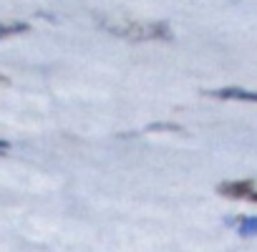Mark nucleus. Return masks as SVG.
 Returning <instances> with one entry per match:
<instances>
[{"label":"nucleus","instance_id":"nucleus-1","mask_svg":"<svg viewBox=\"0 0 257 252\" xmlns=\"http://www.w3.org/2000/svg\"><path fill=\"white\" fill-rule=\"evenodd\" d=\"M121 38L128 41H167L172 38V31L167 23H137V21H121V26H108Z\"/></svg>","mask_w":257,"mask_h":252},{"label":"nucleus","instance_id":"nucleus-2","mask_svg":"<svg viewBox=\"0 0 257 252\" xmlns=\"http://www.w3.org/2000/svg\"><path fill=\"white\" fill-rule=\"evenodd\" d=\"M217 192L222 197H229V199H249V202H257V182L252 179H237V182H222L217 187Z\"/></svg>","mask_w":257,"mask_h":252},{"label":"nucleus","instance_id":"nucleus-3","mask_svg":"<svg viewBox=\"0 0 257 252\" xmlns=\"http://www.w3.org/2000/svg\"><path fill=\"white\" fill-rule=\"evenodd\" d=\"M209 96L214 98H232V101H252L257 103V91H244V88H219V91H209Z\"/></svg>","mask_w":257,"mask_h":252},{"label":"nucleus","instance_id":"nucleus-4","mask_svg":"<svg viewBox=\"0 0 257 252\" xmlns=\"http://www.w3.org/2000/svg\"><path fill=\"white\" fill-rule=\"evenodd\" d=\"M234 222V227H237V232L239 234H244V237H257V217H234L232 219Z\"/></svg>","mask_w":257,"mask_h":252}]
</instances>
